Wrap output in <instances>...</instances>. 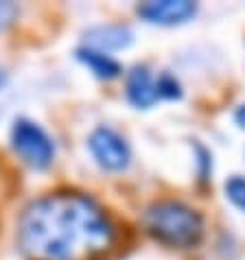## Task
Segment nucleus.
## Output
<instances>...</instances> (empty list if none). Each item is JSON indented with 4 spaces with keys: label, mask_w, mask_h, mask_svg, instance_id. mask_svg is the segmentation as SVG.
Wrapping results in <instances>:
<instances>
[{
    "label": "nucleus",
    "mask_w": 245,
    "mask_h": 260,
    "mask_svg": "<svg viewBox=\"0 0 245 260\" xmlns=\"http://www.w3.org/2000/svg\"><path fill=\"white\" fill-rule=\"evenodd\" d=\"M114 228L88 194H46L20 216L18 243L31 260H92L112 245Z\"/></svg>",
    "instance_id": "obj_1"
},
{
    "label": "nucleus",
    "mask_w": 245,
    "mask_h": 260,
    "mask_svg": "<svg viewBox=\"0 0 245 260\" xmlns=\"http://www.w3.org/2000/svg\"><path fill=\"white\" fill-rule=\"evenodd\" d=\"M145 228L158 243L167 247L189 249L204 236V219L195 208L182 201H156L145 212Z\"/></svg>",
    "instance_id": "obj_2"
},
{
    "label": "nucleus",
    "mask_w": 245,
    "mask_h": 260,
    "mask_svg": "<svg viewBox=\"0 0 245 260\" xmlns=\"http://www.w3.org/2000/svg\"><path fill=\"white\" fill-rule=\"evenodd\" d=\"M11 147L24 164L35 171L48 169L55 160V142L38 122L18 118L11 127Z\"/></svg>",
    "instance_id": "obj_3"
},
{
    "label": "nucleus",
    "mask_w": 245,
    "mask_h": 260,
    "mask_svg": "<svg viewBox=\"0 0 245 260\" xmlns=\"http://www.w3.org/2000/svg\"><path fill=\"white\" fill-rule=\"evenodd\" d=\"M88 147L92 157L103 171L120 173L132 162V151L127 140L110 127H97L88 138Z\"/></svg>",
    "instance_id": "obj_4"
},
{
    "label": "nucleus",
    "mask_w": 245,
    "mask_h": 260,
    "mask_svg": "<svg viewBox=\"0 0 245 260\" xmlns=\"http://www.w3.org/2000/svg\"><path fill=\"white\" fill-rule=\"evenodd\" d=\"M197 13V5L191 0H151L138 7V16L151 24L173 26L182 24Z\"/></svg>",
    "instance_id": "obj_5"
},
{
    "label": "nucleus",
    "mask_w": 245,
    "mask_h": 260,
    "mask_svg": "<svg viewBox=\"0 0 245 260\" xmlns=\"http://www.w3.org/2000/svg\"><path fill=\"white\" fill-rule=\"evenodd\" d=\"M134 42L132 28L125 24H99L85 31V48L99 50V53H112L122 50Z\"/></svg>",
    "instance_id": "obj_6"
},
{
    "label": "nucleus",
    "mask_w": 245,
    "mask_h": 260,
    "mask_svg": "<svg viewBox=\"0 0 245 260\" xmlns=\"http://www.w3.org/2000/svg\"><path fill=\"white\" fill-rule=\"evenodd\" d=\"M127 99L129 103L140 107V110H147L160 99L154 77H151V72L145 66H136L127 75Z\"/></svg>",
    "instance_id": "obj_7"
},
{
    "label": "nucleus",
    "mask_w": 245,
    "mask_h": 260,
    "mask_svg": "<svg viewBox=\"0 0 245 260\" xmlns=\"http://www.w3.org/2000/svg\"><path fill=\"white\" fill-rule=\"evenodd\" d=\"M77 59L81 61L95 77L107 79V81H110V79H116L122 72V66L114 59V57L99 53V50H92V48H85V46H81L77 50Z\"/></svg>",
    "instance_id": "obj_8"
},
{
    "label": "nucleus",
    "mask_w": 245,
    "mask_h": 260,
    "mask_svg": "<svg viewBox=\"0 0 245 260\" xmlns=\"http://www.w3.org/2000/svg\"><path fill=\"white\" fill-rule=\"evenodd\" d=\"M226 197L232 204L245 212V177L241 175H232L226 182Z\"/></svg>",
    "instance_id": "obj_9"
},
{
    "label": "nucleus",
    "mask_w": 245,
    "mask_h": 260,
    "mask_svg": "<svg viewBox=\"0 0 245 260\" xmlns=\"http://www.w3.org/2000/svg\"><path fill=\"white\" fill-rule=\"evenodd\" d=\"M156 88H158V96L160 99H182V88H179L177 79L164 72L160 75V79L156 81Z\"/></svg>",
    "instance_id": "obj_10"
},
{
    "label": "nucleus",
    "mask_w": 245,
    "mask_h": 260,
    "mask_svg": "<svg viewBox=\"0 0 245 260\" xmlns=\"http://www.w3.org/2000/svg\"><path fill=\"white\" fill-rule=\"evenodd\" d=\"M16 18H18V5L16 3H0V31H5Z\"/></svg>",
    "instance_id": "obj_11"
},
{
    "label": "nucleus",
    "mask_w": 245,
    "mask_h": 260,
    "mask_svg": "<svg viewBox=\"0 0 245 260\" xmlns=\"http://www.w3.org/2000/svg\"><path fill=\"white\" fill-rule=\"evenodd\" d=\"M195 149L199 153V179H208V173H210V153L201 144H195Z\"/></svg>",
    "instance_id": "obj_12"
},
{
    "label": "nucleus",
    "mask_w": 245,
    "mask_h": 260,
    "mask_svg": "<svg viewBox=\"0 0 245 260\" xmlns=\"http://www.w3.org/2000/svg\"><path fill=\"white\" fill-rule=\"evenodd\" d=\"M234 120H236V125H239L241 129H245V105H241L239 110H236V114H234Z\"/></svg>",
    "instance_id": "obj_13"
},
{
    "label": "nucleus",
    "mask_w": 245,
    "mask_h": 260,
    "mask_svg": "<svg viewBox=\"0 0 245 260\" xmlns=\"http://www.w3.org/2000/svg\"><path fill=\"white\" fill-rule=\"evenodd\" d=\"M5 81H7V77H5V72L0 70V88H3V85H5Z\"/></svg>",
    "instance_id": "obj_14"
}]
</instances>
